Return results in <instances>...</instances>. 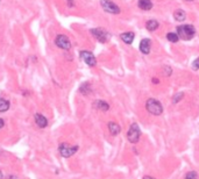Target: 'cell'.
Listing matches in <instances>:
<instances>
[{"instance_id":"cell-28","label":"cell","mask_w":199,"mask_h":179,"mask_svg":"<svg viewBox=\"0 0 199 179\" xmlns=\"http://www.w3.org/2000/svg\"><path fill=\"white\" fill-rule=\"evenodd\" d=\"M153 82H154L155 84H159V79H157V78H154V79H153Z\"/></svg>"},{"instance_id":"cell-10","label":"cell","mask_w":199,"mask_h":179,"mask_svg":"<svg viewBox=\"0 0 199 179\" xmlns=\"http://www.w3.org/2000/svg\"><path fill=\"white\" fill-rule=\"evenodd\" d=\"M34 119H35L36 124H37L40 128H46V127L48 126V120H47V118H46L44 115H42V114H35Z\"/></svg>"},{"instance_id":"cell-22","label":"cell","mask_w":199,"mask_h":179,"mask_svg":"<svg viewBox=\"0 0 199 179\" xmlns=\"http://www.w3.org/2000/svg\"><path fill=\"white\" fill-rule=\"evenodd\" d=\"M163 70H164V75L167 77H169L173 73V70H171V68H169V66H163Z\"/></svg>"},{"instance_id":"cell-27","label":"cell","mask_w":199,"mask_h":179,"mask_svg":"<svg viewBox=\"0 0 199 179\" xmlns=\"http://www.w3.org/2000/svg\"><path fill=\"white\" fill-rule=\"evenodd\" d=\"M143 179H156V178H154V177H150V176H145V177H143Z\"/></svg>"},{"instance_id":"cell-26","label":"cell","mask_w":199,"mask_h":179,"mask_svg":"<svg viewBox=\"0 0 199 179\" xmlns=\"http://www.w3.org/2000/svg\"><path fill=\"white\" fill-rule=\"evenodd\" d=\"M8 179H19V178H18L16 176H14V175H12V176H10V177H8Z\"/></svg>"},{"instance_id":"cell-24","label":"cell","mask_w":199,"mask_h":179,"mask_svg":"<svg viewBox=\"0 0 199 179\" xmlns=\"http://www.w3.org/2000/svg\"><path fill=\"white\" fill-rule=\"evenodd\" d=\"M4 126H5V122H4V120H2V119H0V129H1V128H2Z\"/></svg>"},{"instance_id":"cell-29","label":"cell","mask_w":199,"mask_h":179,"mask_svg":"<svg viewBox=\"0 0 199 179\" xmlns=\"http://www.w3.org/2000/svg\"><path fill=\"white\" fill-rule=\"evenodd\" d=\"M0 179H4V173L1 172V170H0Z\"/></svg>"},{"instance_id":"cell-25","label":"cell","mask_w":199,"mask_h":179,"mask_svg":"<svg viewBox=\"0 0 199 179\" xmlns=\"http://www.w3.org/2000/svg\"><path fill=\"white\" fill-rule=\"evenodd\" d=\"M68 2H69V6H70V7H72V6H73V2H72V0H68Z\"/></svg>"},{"instance_id":"cell-2","label":"cell","mask_w":199,"mask_h":179,"mask_svg":"<svg viewBox=\"0 0 199 179\" xmlns=\"http://www.w3.org/2000/svg\"><path fill=\"white\" fill-rule=\"evenodd\" d=\"M146 108L153 115H161L162 112H163V107H162L161 102H159V100H156V99H153V98H150V99L147 100Z\"/></svg>"},{"instance_id":"cell-17","label":"cell","mask_w":199,"mask_h":179,"mask_svg":"<svg viewBox=\"0 0 199 179\" xmlns=\"http://www.w3.org/2000/svg\"><path fill=\"white\" fill-rule=\"evenodd\" d=\"M79 92L82 94H84V96H87V94H90L91 92H92V88H91V85L89 83H84L82 86H80L79 88Z\"/></svg>"},{"instance_id":"cell-19","label":"cell","mask_w":199,"mask_h":179,"mask_svg":"<svg viewBox=\"0 0 199 179\" xmlns=\"http://www.w3.org/2000/svg\"><path fill=\"white\" fill-rule=\"evenodd\" d=\"M167 39L171 42V43H176V42H178V40H179V36H178L177 33H168Z\"/></svg>"},{"instance_id":"cell-16","label":"cell","mask_w":199,"mask_h":179,"mask_svg":"<svg viewBox=\"0 0 199 179\" xmlns=\"http://www.w3.org/2000/svg\"><path fill=\"white\" fill-rule=\"evenodd\" d=\"M159 27V25L156 20H149V21H147L146 28L149 31H154V30H156Z\"/></svg>"},{"instance_id":"cell-4","label":"cell","mask_w":199,"mask_h":179,"mask_svg":"<svg viewBox=\"0 0 199 179\" xmlns=\"http://www.w3.org/2000/svg\"><path fill=\"white\" fill-rule=\"evenodd\" d=\"M100 5L103 9L109 14H119L120 8L117 4H114L112 0H100Z\"/></svg>"},{"instance_id":"cell-21","label":"cell","mask_w":199,"mask_h":179,"mask_svg":"<svg viewBox=\"0 0 199 179\" xmlns=\"http://www.w3.org/2000/svg\"><path fill=\"white\" fill-rule=\"evenodd\" d=\"M185 179H199V178H198V175H197L196 171H190V172L186 173Z\"/></svg>"},{"instance_id":"cell-5","label":"cell","mask_w":199,"mask_h":179,"mask_svg":"<svg viewBox=\"0 0 199 179\" xmlns=\"http://www.w3.org/2000/svg\"><path fill=\"white\" fill-rule=\"evenodd\" d=\"M77 150H78V145L71 147V145H69V144H66V143H62V144L59 145V153H61V156L64 157V158L71 157L72 155H75V153L77 152Z\"/></svg>"},{"instance_id":"cell-11","label":"cell","mask_w":199,"mask_h":179,"mask_svg":"<svg viewBox=\"0 0 199 179\" xmlns=\"http://www.w3.org/2000/svg\"><path fill=\"white\" fill-rule=\"evenodd\" d=\"M93 107L99 110H104V112L109 110V105L107 104L106 101H104V100H97V101H94L93 102Z\"/></svg>"},{"instance_id":"cell-30","label":"cell","mask_w":199,"mask_h":179,"mask_svg":"<svg viewBox=\"0 0 199 179\" xmlns=\"http://www.w3.org/2000/svg\"><path fill=\"white\" fill-rule=\"evenodd\" d=\"M185 1H192V0H185Z\"/></svg>"},{"instance_id":"cell-6","label":"cell","mask_w":199,"mask_h":179,"mask_svg":"<svg viewBox=\"0 0 199 179\" xmlns=\"http://www.w3.org/2000/svg\"><path fill=\"white\" fill-rule=\"evenodd\" d=\"M90 33L100 43H105L108 40V34H107L106 30H104L103 28H93V29L90 30Z\"/></svg>"},{"instance_id":"cell-23","label":"cell","mask_w":199,"mask_h":179,"mask_svg":"<svg viewBox=\"0 0 199 179\" xmlns=\"http://www.w3.org/2000/svg\"><path fill=\"white\" fill-rule=\"evenodd\" d=\"M192 69L193 70H199V58H197V59L192 63Z\"/></svg>"},{"instance_id":"cell-13","label":"cell","mask_w":199,"mask_h":179,"mask_svg":"<svg viewBox=\"0 0 199 179\" xmlns=\"http://www.w3.org/2000/svg\"><path fill=\"white\" fill-rule=\"evenodd\" d=\"M120 37H121V40L125 42L126 44H132V42L134 41V33L132 31H127V33H122L121 35H120Z\"/></svg>"},{"instance_id":"cell-12","label":"cell","mask_w":199,"mask_h":179,"mask_svg":"<svg viewBox=\"0 0 199 179\" xmlns=\"http://www.w3.org/2000/svg\"><path fill=\"white\" fill-rule=\"evenodd\" d=\"M108 130H109L111 135H113V136H117V135H119V134H120V132H121V128H120L119 124L115 123V122H109V123H108Z\"/></svg>"},{"instance_id":"cell-9","label":"cell","mask_w":199,"mask_h":179,"mask_svg":"<svg viewBox=\"0 0 199 179\" xmlns=\"http://www.w3.org/2000/svg\"><path fill=\"white\" fill-rule=\"evenodd\" d=\"M140 51L145 55H148L150 53V40L149 39H143L140 42Z\"/></svg>"},{"instance_id":"cell-18","label":"cell","mask_w":199,"mask_h":179,"mask_svg":"<svg viewBox=\"0 0 199 179\" xmlns=\"http://www.w3.org/2000/svg\"><path fill=\"white\" fill-rule=\"evenodd\" d=\"M10 108V102L4 99V98H0V112H6Z\"/></svg>"},{"instance_id":"cell-14","label":"cell","mask_w":199,"mask_h":179,"mask_svg":"<svg viewBox=\"0 0 199 179\" xmlns=\"http://www.w3.org/2000/svg\"><path fill=\"white\" fill-rule=\"evenodd\" d=\"M137 6L143 11H149L153 8V2L150 0H139Z\"/></svg>"},{"instance_id":"cell-20","label":"cell","mask_w":199,"mask_h":179,"mask_svg":"<svg viewBox=\"0 0 199 179\" xmlns=\"http://www.w3.org/2000/svg\"><path fill=\"white\" fill-rule=\"evenodd\" d=\"M183 96H184V93H182V92L176 93V94L173 96V104H177L178 101H181V100H182V98H183Z\"/></svg>"},{"instance_id":"cell-8","label":"cell","mask_w":199,"mask_h":179,"mask_svg":"<svg viewBox=\"0 0 199 179\" xmlns=\"http://www.w3.org/2000/svg\"><path fill=\"white\" fill-rule=\"evenodd\" d=\"M80 57H82V59H83L89 66H94V65L97 64L95 57H94V55H93L92 53H90V51H86V50L80 51Z\"/></svg>"},{"instance_id":"cell-3","label":"cell","mask_w":199,"mask_h":179,"mask_svg":"<svg viewBox=\"0 0 199 179\" xmlns=\"http://www.w3.org/2000/svg\"><path fill=\"white\" fill-rule=\"evenodd\" d=\"M140 136H141V132H140V127L137 123H133L131 127H129V130L127 133V138L131 143H137L139 140H140Z\"/></svg>"},{"instance_id":"cell-1","label":"cell","mask_w":199,"mask_h":179,"mask_svg":"<svg viewBox=\"0 0 199 179\" xmlns=\"http://www.w3.org/2000/svg\"><path fill=\"white\" fill-rule=\"evenodd\" d=\"M177 34L179 36V39L189 41L191 39H193V36L196 35V29L192 25H182L177 27Z\"/></svg>"},{"instance_id":"cell-15","label":"cell","mask_w":199,"mask_h":179,"mask_svg":"<svg viewBox=\"0 0 199 179\" xmlns=\"http://www.w3.org/2000/svg\"><path fill=\"white\" fill-rule=\"evenodd\" d=\"M173 18H175L176 21L182 22V21H184L186 19V13L183 9H177V11H175V13H173Z\"/></svg>"},{"instance_id":"cell-7","label":"cell","mask_w":199,"mask_h":179,"mask_svg":"<svg viewBox=\"0 0 199 179\" xmlns=\"http://www.w3.org/2000/svg\"><path fill=\"white\" fill-rule=\"evenodd\" d=\"M55 43H56V45L58 48H61L63 50H69L71 48V42L65 35H58L56 37V40H55Z\"/></svg>"}]
</instances>
